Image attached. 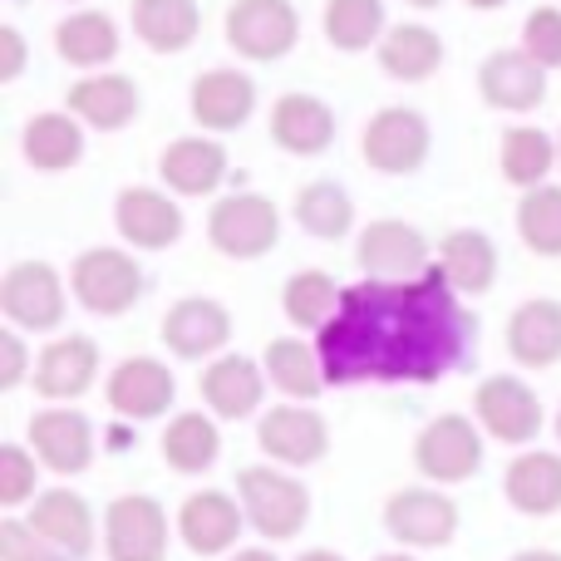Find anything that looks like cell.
Masks as SVG:
<instances>
[{
    "mask_svg": "<svg viewBox=\"0 0 561 561\" xmlns=\"http://www.w3.org/2000/svg\"><path fill=\"white\" fill-rule=\"evenodd\" d=\"M316 350L330 385H438L478 350V320L434 262L414 280L345 286Z\"/></svg>",
    "mask_w": 561,
    "mask_h": 561,
    "instance_id": "1",
    "label": "cell"
},
{
    "mask_svg": "<svg viewBox=\"0 0 561 561\" xmlns=\"http://www.w3.org/2000/svg\"><path fill=\"white\" fill-rule=\"evenodd\" d=\"M237 497L247 507V527L266 542H290L310 523V488L280 463H252L237 473Z\"/></svg>",
    "mask_w": 561,
    "mask_h": 561,
    "instance_id": "2",
    "label": "cell"
},
{
    "mask_svg": "<svg viewBox=\"0 0 561 561\" xmlns=\"http://www.w3.org/2000/svg\"><path fill=\"white\" fill-rule=\"evenodd\" d=\"M69 290L89 316H128L144 300L148 276L124 247H89L69 262Z\"/></svg>",
    "mask_w": 561,
    "mask_h": 561,
    "instance_id": "3",
    "label": "cell"
},
{
    "mask_svg": "<svg viewBox=\"0 0 561 561\" xmlns=\"http://www.w3.org/2000/svg\"><path fill=\"white\" fill-rule=\"evenodd\" d=\"M207 242L227 262H262L280 247V207L262 193H227L207 213Z\"/></svg>",
    "mask_w": 561,
    "mask_h": 561,
    "instance_id": "4",
    "label": "cell"
},
{
    "mask_svg": "<svg viewBox=\"0 0 561 561\" xmlns=\"http://www.w3.org/2000/svg\"><path fill=\"white\" fill-rule=\"evenodd\" d=\"M359 153H365V163L375 168V173L409 178L428 163V153H434V128H428V118L419 114V108L389 104L365 124Z\"/></svg>",
    "mask_w": 561,
    "mask_h": 561,
    "instance_id": "5",
    "label": "cell"
},
{
    "mask_svg": "<svg viewBox=\"0 0 561 561\" xmlns=\"http://www.w3.org/2000/svg\"><path fill=\"white\" fill-rule=\"evenodd\" d=\"M69 280L49 262H15L0 276V316L15 330H59L69 316Z\"/></svg>",
    "mask_w": 561,
    "mask_h": 561,
    "instance_id": "6",
    "label": "cell"
},
{
    "mask_svg": "<svg viewBox=\"0 0 561 561\" xmlns=\"http://www.w3.org/2000/svg\"><path fill=\"white\" fill-rule=\"evenodd\" d=\"M414 468L424 483H468L483 468V424L468 414H438L419 428Z\"/></svg>",
    "mask_w": 561,
    "mask_h": 561,
    "instance_id": "7",
    "label": "cell"
},
{
    "mask_svg": "<svg viewBox=\"0 0 561 561\" xmlns=\"http://www.w3.org/2000/svg\"><path fill=\"white\" fill-rule=\"evenodd\" d=\"M227 45L252 65H272L286 59L300 39V15L290 0H232L222 20Z\"/></svg>",
    "mask_w": 561,
    "mask_h": 561,
    "instance_id": "8",
    "label": "cell"
},
{
    "mask_svg": "<svg viewBox=\"0 0 561 561\" xmlns=\"http://www.w3.org/2000/svg\"><path fill=\"white\" fill-rule=\"evenodd\" d=\"M473 419L483 424L488 438L507 448H523V444H537L547 424V409L537 399V389L517 375H488L473 394Z\"/></svg>",
    "mask_w": 561,
    "mask_h": 561,
    "instance_id": "9",
    "label": "cell"
},
{
    "mask_svg": "<svg viewBox=\"0 0 561 561\" xmlns=\"http://www.w3.org/2000/svg\"><path fill=\"white\" fill-rule=\"evenodd\" d=\"M355 262H359V272L375 280H414L434 266V247H428V237L414 222L375 217L355 237Z\"/></svg>",
    "mask_w": 561,
    "mask_h": 561,
    "instance_id": "10",
    "label": "cell"
},
{
    "mask_svg": "<svg viewBox=\"0 0 561 561\" xmlns=\"http://www.w3.org/2000/svg\"><path fill=\"white\" fill-rule=\"evenodd\" d=\"M178 523H168L163 503L148 493H124L104 513V552L108 561H168V537Z\"/></svg>",
    "mask_w": 561,
    "mask_h": 561,
    "instance_id": "11",
    "label": "cell"
},
{
    "mask_svg": "<svg viewBox=\"0 0 561 561\" xmlns=\"http://www.w3.org/2000/svg\"><path fill=\"white\" fill-rule=\"evenodd\" d=\"M178 399V379L163 359L153 355H128L124 365L108 369L104 379V404L114 409L124 424H153L173 409Z\"/></svg>",
    "mask_w": 561,
    "mask_h": 561,
    "instance_id": "12",
    "label": "cell"
},
{
    "mask_svg": "<svg viewBox=\"0 0 561 561\" xmlns=\"http://www.w3.org/2000/svg\"><path fill=\"white\" fill-rule=\"evenodd\" d=\"M256 448L266 454V463L296 473L330 454V424L310 404H276L256 419Z\"/></svg>",
    "mask_w": 561,
    "mask_h": 561,
    "instance_id": "13",
    "label": "cell"
},
{
    "mask_svg": "<svg viewBox=\"0 0 561 561\" xmlns=\"http://www.w3.org/2000/svg\"><path fill=\"white\" fill-rule=\"evenodd\" d=\"M25 444L35 448V458L59 478H75L94 463V424L69 404H49L30 414Z\"/></svg>",
    "mask_w": 561,
    "mask_h": 561,
    "instance_id": "14",
    "label": "cell"
},
{
    "mask_svg": "<svg viewBox=\"0 0 561 561\" xmlns=\"http://www.w3.org/2000/svg\"><path fill=\"white\" fill-rule=\"evenodd\" d=\"M385 533L399 547H448L458 537V503L438 488H399L385 503Z\"/></svg>",
    "mask_w": 561,
    "mask_h": 561,
    "instance_id": "15",
    "label": "cell"
},
{
    "mask_svg": "<svg viewBox=\"0 0 561 561\" xmlns=\"http://www.w3.org/2000/svg\"><path fill=\"white\" fill-rule=\"evenodd\" d=\"M247 527V507L242 497L222 493V488H197V493L183 497L178 507V537L193 557H222L237 547Z\"/></svg>",
    "mask_w": 561,
    "mask_h": 561,
    "instance_id": "16",
    "label": "cell"
},
{
    "mask_svg": "<svg viewBox=\"0 0 561 561\" xmlns=\"http://www.w3.org/2000/svg\"><path fill=\"white\" fill-rule=\"evenodd\" d=\"M114 227L134 252H168V247L183 242V207L173 203V193H158V187H124L114 197Z\"/></svg>",
    "mask_w": 561,
    "mask_h": 561,
    "instance_id": "17",
    "label": "cell"
},
{
    "mask_svg": "<svg viewBox=\"0 0 561 561\" xmlns=\"http://www.w3.org/2000/svg\"><path fill=\"white\" fill-rule=\"evenodd\" d=\"M163 345L178 359H217L232 345V310L213 296H183L163 316Z\"/></svg>",
    "mask_w": 561,
    "mask_h": 561,
    "instance_id": "18",
    "label": "cell"
},
{
    "mask_svg": "<svg viewBox=\"0 0 561 561\" xmlns=\"http://www.w3.org/2000/svg\"><path fill=\"white\" fill-rule=\"evenodd\" d=\"M547 75L552 69L537 65L527 49H493L478 69V94L488 108H503V114H533L547 99Z\"/></svg>",
    "mask_w": 561,
    "mask_h": 561,
    "instance_id": "19",
    "label": "cell"
},
{
    "mask_svg": "<svg viewBox=\"0 0 561 561\" xmlns=\"http://www.w3.org/2000/svg\"><path fill=\"white\" fill-rule=\"evenodd\" d=\"M99 379V345L89 335H55L45 350L35 355V394L45 404H69L84 399Z\"/></svg>",
    "mask_w": 561,
    "mask_h": 561,
    "instance_id": "20",
    "label": "cell"
},
{
    "mask_svg": "<svg viewBox=\"0 0 561 561\" xmlns=\"http://www.w3.org/2000/svg\"><path fill=\"white\" fill-rule=\"evenodd\" d=\"M266 365H256V359L247 355H217L213 365L203 369V404L207 414H217L222 424H242V419H252L256 409H262L266 399Z\"/></svg>",
    "mask_w": 561,
    "mask_h": 561,
    "instance_id": "21",
    "label": "cell"
},
{
    "mask_svg": "<svg viewBox=\"0 0 561 561\" xmlns=\"http://www.w3.org/2000/svg\"><path fill=\"white\" fill-rule=\"evenodd\" d=\"M227 168H232L227 163V148L213 134H187L163 148L158 178H163V187L173 197H213L227 183Z\"/></svg>",
    "mask_w": 561,
    "mask_h": 561,
    "instance_id": "22",
    "label": "cell"
},
{
    "mask_svg": "<svg viewBox=\"0 0 561 561\" xmlns=\"http://www.w3.org/2000/svg\"><path fill=\"white\" fill-rule=\"evenodd\" d=\"M197 128L207 134H232L247 118L256 114V79L242 69H207L193 79V94H187Z\"/></svg>",
    "mask_w": 561,
    "mask_h": 561,
    "instance_id": "23",
    "label": "cell"
},
{
    "mask_svg": "<svg viewBox=\"0 0 561 561\" xmlns=\"http://www.w3.org/2000/svg\"><path fill=\"white\" fill-rule=\"evenodd\" d=\"M65 108L84 128L118 134L138 118V84L128 75H114V69H94V75L75 79V89L65 94Z\"/></svg>",
    "mask_w": 561,
    "mask_h": 561,
    "instance_id": "24",
    "label": "cell"
},
{
    "mask_svg": "<svg viewBox=\"0 0 561 561\" xmlns=\"http://www.w3.org/2000/svg\"><path fill=\"white\" fill-rule=\"evenodd\" d=\"M272 144L290 158H320L335 144V108L316 94H280L272 104Z\"/></svg>",
    "mask_w": 561,
    "mask_h": 561,
    "instance_id": "25",
    "label": "cell"
},
{
    "mask_svg": "<svg viewBox=\"0 0 561 561\" xmlns=\"http://www.w3.org/2000/svg\"><path fill=\"white\" fill-rule=\"evenodd\" d=\"M503 497L523 517L561 513V454H552V448H523L503 473Z\"/></svg>",
    "mask_w": 561,
    "mask_h": 561,
    "instance_id": "26",
    "label": "cell"
},
{
    "mask_svg": "<svg viewBox=\"0 0 561 561\" xmlns=\"http://www.w3.org/2000/svg\"><path fill=\"white\" fill-rule=\"evenodd\" d=\"M25 523L75 561L94 552V513H89V503L75 493V488H49V493H39L35 503H30Z\"/></svg>",
    "mask_w": 561,
    "mask_h": 561,
    "instance_id": "27",
    "label": "cell"
},
{
    "mask_svg": "<svg viewBox=\"0 0 561 561\" xmlns=\"http://www.w3.org/2000/svg\"><path fill=\"white\" fill-rule=\"evenodd\" d=\"M507 355L527 369H552L561 359V300L533 296L507 316Z\"/></svg>",
    "mask_w": 561,
    "mask_h": 561,
    "instance_id": "28",
    "label": "cell"
},
{
    "mask_svg": "<svg viewBox=\"0 0 561 561\" xmlns=\"http://www.w3.org/2000/svg\"><path fill=\"white\" fill-rule=\"evenodd\" d=\"M438 272L458 290V296H488L497 280V247L488 232H473V227H454V232L438 242Z\"/></svg>",
    "mask_w": 561,
    "mask_h": 561,
    "instance_id": "29",
    "label": "cell"
},
{
    "mask_svg": "<svg viewBox=\"0 0 561 561\" xmlns=\"http://www.w3.org/2000/svg\"><path fill=\"white\" fill-rule=\"evenodd\" d=\"M128 25L153 55H183L203 35V10L197 0H134Z\"/></svg>",
    "mask_w": 561,
    "mask_h": 561,
    "instance_id": "30",
    "label": "cell"
},
{
    "mask_svg": "<svg viewBox=\"0 0 561 561\" xmlns=\"http://www.w3.org/2000/svg\"><path fill=\"white\" fill-rule=\"evenodd\" d=\"M20 153L35 173H69V168L84 158V124H79L69 108L55 114H35L20 134Z\"/></svg>",
    "mask_w": 561,
    "mask_h": 561,
    "instance_id": "31",
    "label": "cell"
},
{
    "mask_svg": "<svg viewBox=\"0 0 561 561\" xmlns=\"http://www.w3.org/2000/svg\"><path fill=\"white\" fill-rule=\"evenodd\" d=\"M375 59L389 79H399V84H424V79H434L438 69H444V39H438L428 25L404 20V25H389V35L379 39Z\"/></svg>",
    "mask_w": 561,
    "mask_h": 561,
    "instance_id": "32",
    "label": "cell"
},
{
    "mask_svg": "<svg viewBox=\"0 0 561 561\" xmlns=\"http://www.w3.org/2000/svg\"><path fill=\"white\" fill-rule=\"evenodd\" d=\"M55 55L65 59V65L84 69V75L114 65V59H118V25H114V15H104V10H75V15H65L55 25Z\"/></svg>",
    "mask_w": 561,
    "mask_h": 561,
    "instance_id": "33",
    "label": "cell"
},
{
    "mask_svg": "<svg viewBox=\"0 0 561 561\" xmlns=\"http://www.w3.org/2000/svg\"><path fill=\"white\" fill-rule=\"evenodd\" d=\"M222 454V434H217V414L203 409H183V414L168 419L163 428V463L183 478H197L217 463Z\"/></svg>",
    "mask_w": 561,
    "mask_h": 561,
    "instance_id": "34",
    "label": "cell"
},
{
    "mask_svg": "<svg viewBox=\"0 0 561 561\" xmlns=\"http://www.w3.org/2000/svg\"><path fill=\"white\" fill-rule=\"evenodd\" d=\"M266 379H272L276 394L286 399H316L320 389L330 385L325 379V359H320L316 345H306L300 335H276L262 355Z\"/></svg>",
    "mask_w": 561,
    "mask_h": 561,
    "instance_id": "35",
    "label": "cell"
},
{
    "mask_svg": "<svg viewBox=\"0 0 561 561\" xmlns=\"http://www.w3.org/2000/svg\"><path fill=\"white\" fill-rule=\"evenodd\" d=\"M497 168H503V178L513 187L533 193V187H542L557 168V138L547 134V128H533V124L507 128L503 144H497Z\"/></svg>",
    "mask_w": 561,
    "mask_h": 561,
    "instance_id": "36",
    "label": "cell"
},
{
    "mask_svg": "<svg viewBox=\"0 0 561 561\" xmlns=\"http://www.w3.org/2000/svg\"><path fill=\"white\" fill-rule=\"evenodd\" d=\"M290 213H296L300 232L316 237V242H340V237H350V227H355V203H350V193L340 183H330V178H316V183L300 187Z\"/></svg>",
    "mask_w": 561,
    "mask_h": 561,
    "instance_id": "37",
    "label": "cell"
},
{
    "mask_svg": "<svg viewBox=\"0 0 561 561\" xmlns=\"http://www.w3.org/2000/svg\"><path fill=\"white\" fill-rule=\"evenodd\" d=\"M340 296H345V286H335V276L306 266V272H296L280 286V310H286V320L296 330H316L320 335V330L335 320Z\"/></svg>",
    "mask_w": 561,
    "mask_h": 561,
    "instance_id": "38",
    "label": "cell"
},
{
    "mask_svg": "<svg viewBox=\"0 0 561 561\" xmlns=\"http://www.w3.org/2000/svg\"><path fill=\"white\" fill-rule=\"evenodd\" d=\"M389 35L385 0H330L325 5V39L345 55L359 49H379V39Z\"/></svg>",
    "mask_w": 561,
    "mask_h": 561,
    "instance_id": "39",
    "label": "cell"
},
{
    "mask_svg": "<svg viewBox=\"0 0 561 561\" xmlns=\"http://www.w3.org/2000/svg\"><path fill=\"white\" fill-rule=\"evenodd\" d=\"M517 237H523V247L533 256H547V262L561 256V187L557 183L523 193V203H517Z\"/></svg>",
    "mask_w": 561,
    "mask_h": 561,
    "instance_id": "40",
    "label": "cell"
},
{
    "mask_svg": "<svg viewBox=\"0 0 561 561\" xmlns=\"http://www.w3.org/2000/svg\"><path fill=\"white\" fill-rule=\"evenodd\" d=\"M39 458L30 444H5L0 448V507H30L39 497Z\"/></svg>",
    "mask_w": 561,
    "mask_h": 561,
    "instance_id": "41",
    "label": "cell"
},
{
    "mask_svg": "<svg viewBox=\"0 0 561 561\" xmlns=\"http://www.w3.org/2000/svg\"><path fill=\"white\" fill-rule=\"evenodd\" d=\"M0 561H75V557L59 552L55 542H45L25 517H5L0 523Z\"/></svg>",
    "mask_w": 561,
    "mask_h": 561,
    "instance_id": "42",
    "label": "cell"
},
{
    "mask_svg": "<svg viewBox=\"0 0 561 561\" xmlns=\"http://www.w3.org/2000/svg\"><path fill=\"white\" fill-rule=\"evenodd\" d=\"M523 49L547 69H561V5H537L523 25Z\"/></svg>",
    "mask_w": 561,
    "mask_h": 561,
    "instance_id": "43",
    "label": "cell"
},
{
    "mask_svg": "<svg viewBox=\"0 0 561 561\" xmlns=\"http://www.w3.org/2000/svg\"><path fill=\"white\" fill-rule=\"evenodd\" d=\"M25 379H35V355H30V345H25V330H15V325H5L0 330V389H20Z\"/></svg>",
    "mask_w": 561,
    "mask_h": 561,
    "instance_id": "44",
    "label": "cell"
},
{
    "mask_svg": "<svg viewBox=\"0 0 561 561\" xmlns=\"http://www.w3.org/2000/svg\"><path fill=\"white\" fill-rule=\"evenodd\" d=\"M30 65V45L15 25H0V84H15Z\"/></svg>",
    "mask_w": 561,
    "mask_h": 561,
    "instance_id": "45",
    "label": "cell"
},
{
    "mask_svg": "<svg viewBox=\"0 0 561 561\" xmlns=\"http://www.w3.org/2000/svg\"><path fill=\"white\" fill-rule=\"evenodd\" d=\"M227 561H276V552H266V547H237Z\"/></svg>",
    "mask_w": 561,
    "mask_h": 561,
    "instance_id": "46",
    "label": "cell"
},
{
    "mask_svg": "<svg viewBox=\"0 0 561 561\" xmlns=\"http://www.w3.org/2000/svg\"><path fill=\"white\" fill-rule=\"evenodd\" d=\"M108 448H114V454H124V448H134V434H128V428H108Z\"/></svg>",
    "mask_w": 561,
    "mask_h": 561,
    "instance_id": "47",
    "label": "cell"
},
{
    "mask_svg": "<svg viewBox=\"0 0 561 561\" xmlns=\"http://www.w3.org/2000/svg\"><path fill=\"white\" fill-rule=\"evenodd\" d=\"M513 561H561V552H547V547H527V552H517Z\"/></svg>",
    "mask_w": 561,
    "mask_h": 561,
    "instance_id": "48",
    "label": "cell"
},
{
    "mask_svg": "<svg viewBox=\"0 0 561 561\" xmlns=\"http://www.w3.org/2000/svg\"><path fill=\"white\" fill-rule=\"evenodd\" d=\"M296 561H345L340 552H330V547H316V552H300Z\"/></svg>",
    "mask_w": 561,
    "mask_h": 561,
    "instance_id": "49",
    "label": "cell"
},
{
    "mask_svg": "<svg viewBox=\"0 0 561 561\" xmlns=\"http://www.w3.org/2000/svg\"><path fill=\"white\" fill-rule=\"evenodd\" d=\"M463 5H473V10H503L507 0H463Z\"/></svg>",
    "mask_w": 561,
    "mask_h": 561,
    "instance_id": "50",
    "label": "cell"
},
{
    "mask_svg": "<svg viewBox=\"0 0 561 561\" xmlns=\"http://www.w3.org/2000/svg\"><path fill=\"white\" fill-rule=\"evenodd\" d=\"M404 5H414V10H438V0H404Z\"/></svg>",
    "mask_w": 561,
    "mask_h": 561,
    "instance_id": "51",
    "label": "cell"
},
{
    "mask_svg": "<svg viewBox=\"0 0 561 561\" xmlns=\"http://www.w3.org/2000/svg\"><path fill=\"white\" fill-rule=\"evenodd\" d=\"M375 561H414L409 552H385V557H375Z\"/></svg>",
    "mask_w": 561,
    "mask_h": 561,
    "instance_id": "52",
    "label": "cell"
},
{
    "mask_svg": "<svg viewBox=\"0 0 561 561\" xmlns=\"http://www.w3.org/2000/svg\"><path fill=\"white\" fill-rule=\"evenodd\" d=\"M557 444H561V409H557Z\"/></svg>",
    "mask_w": 561,
    "mask_h": 561,
    "instance_id": "53",
    "label": "cell"
},
{
    "mask_svg": "<svg viewBox=\"0 0 561 561\" xmlns=\"http://www.w3.org/2000/svg\"><path fill=\"white\" fill-rule=\"evenodd\" d=\"M557 168H561V134H557Z\"/></svg>",
    "mask_w": 561,
    "mask_h": 561,
    "instance_id": "54",
    "label": "cell"
},
{
    "mask_svg": "<svg viewBox=\"0 0 561 561\" xmlns=\"http://www.w3.org/2000/svg\"><path fill=\"white\" fill-rule=\"evenodd\" d=\"M65 5H79V0H65Z\"/></svg>",
    "mask_w": 561,
    "mask_h": 561,
    "instance_id": "55",
    "label": "cell"
},
{
    "mask_svg": "<svg viewBox=\"0 0 561 561\" xmlns=\"http://www.w3.org/2000/svg\"><path fill=\"white\" fill-rule=\"evenodd\" d=\"M557 5H561V0H557Z\"/></svg>",
    "mask_w": 561,
    "mask_h": 561,
    "instance_id": "56",
    "label": "cell"
}]
</instances>
